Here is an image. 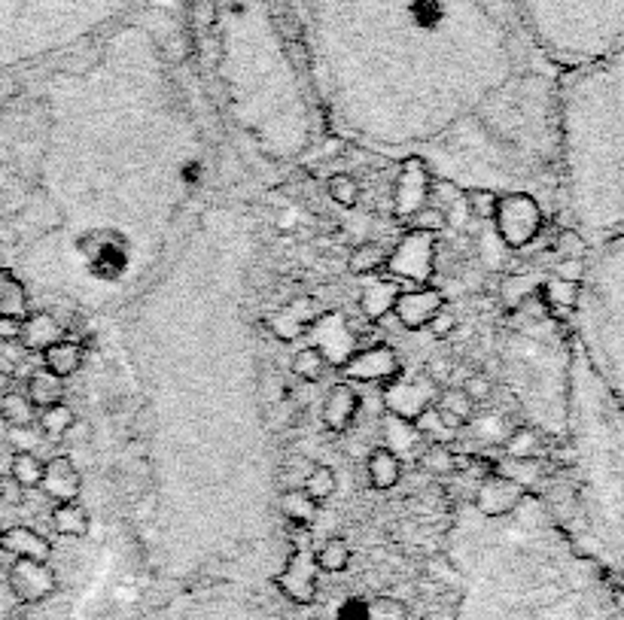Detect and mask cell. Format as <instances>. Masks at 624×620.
<instances>
[{"label":"cell","mask_w":624,"mask_h":620,"mask_svg":"<svg viewBox=\"0 0 624 620\" xmlns=\"http://www.w3.org/2000/svg\"><path fill=\"white\" fill-rule=\"evenodd\" d=\"M588 429L594 432L588 450V457H594L588 517L597 547L624 584V405L603 392V383L594 387L588 405Z\"/></svg>","instance_id":"obj_1"},{"label":"cell","mask_w":624,"mask_h":620,"mask_svg":"<svg viewBox=\"0 0 624 620\" xmlns=\"http://www.w3.org/2000/svg\"><path fill=\"white\" fill-rule=\"evenodd\" d=\"M493 225H497L500 241L509 250H524L542 234L545 213L530 192H506L497 198Z\"/></svg>","instance_id":"obj_2"},{"label":"cell","mask_w":624,"mask_h":620,"mask_svg":"<svg viewBox=\"0 0 624 620\" xmlns=\"http://www.w3.org/2000/svg\"><path fill=\"white\" fill-rule=\"evenodd\" d=\"M384 271L393 280H409L414 286H430L436 271V234L409 229L393 250L387 252Z\"/></svg>","instance_id":"obj_3"},{"label":"cell","mask_w":624,"mask_h":620,"mask_svg":"<svg viewBox=\"0 0 624 620\" xmlns=\"http://www.w3.org/2000/svg\"><path fill=\"white\" fill-rule=\"evenodd\" d=\"M342 374L348 383H378L381 389L396 378H402V359L393 347L387 344H371L362 350H353L342 359Z\"/></svg>","instance_id":"obj_4"},{"label":"cell","mask_w":624,"mask_h":620,"mask_svg":"<svg viewBox=\"0 0 624 620\" xmlns=\"http://www.w3.org/2000/svg\"><path fill=\"white\" fill-rule=\"evenodd\" d=\"M439 399V380L430 374H418V378H396L384 387V408L390 417L402 423H414L427 408L436 405Z\"/></svg>","instance_id":"obj_5"},{"label":"cell","mask_w":624,"mask_h":620,"mask_svg":"<svg viewBox=\"0 0 624 620\" xmlns=\"http://www.w3.org/2000/svg\"><path fill=\"white\" fill-rule=\"evenodd\" d=\"M432 171L427 168V162L409 159L402 162L400 177L393 186V216L402 222H409L421 207L430 204V192H432Z\"/></svg>","instance_id":"obj_6"},{"label":"cell","mask_w":624,"mask_h":620,"mask_svg":"<svg viewBox=\"0 0 624 620\" xmlns=\"http://www.w3.org/2000/svg\"><path fill=\"white\" fill-rule=\"evenodd\" d=\"M6 584H10V593L19 602L37 605V602H46L58 590V575L49 569V563L13 560L10 572H6Z\"/></svg>","instance_id":"obj_7"},{"label":"cell","mask_w":624,"mask_h":620,"mask_svg":"<svg viewBox=\"0 0 624 620\" xmlns=\"http://www.w3.org/2000/svg\"><path fill=\"white\" fill-rule=\"evenodd\" d=\"M527 496H530V490H527L524 484L490 471V475L481 477L472 505H475V511L484 514V517H502V514H512Z\"/></svg>","instance_id":"obj_8"},{"label":"cell","mask_w":624,"mask_h":620,"mask_svg":"<svg viewBox=\"0 0 624 620\" xmlns=\"http://www.w3.org/2000/svg\"><path fill=\"white\" fill-rule=\"evenodd\" d=\"M445 304H448L445 292L436 290V286H414V290H402V295L396 299L393 313L409 331H423Z\"/></svg>","instance_id":"obj_9"},{"label":"cell","mask_w":624,"mask_h":620,"mask_svg":"<svg viewBox=\"0 0 624 620\" xmlns=\"http://www.w3.org/2000/svg\"><path fill=\"white\" fill-rule=\"evenodd\" d=\"M40 490L46 493V499H52L55 505L80 499V493H83V475H80V468L74 466V459L71 457H52V459H46V466H43Z\"/></svg>","instance_id":"obj_10"},{"label":"cell","mask_w":624,"mask_h":620,"mask_svg":"<svg viewBox=\"0 0 624 620\" xmlns=\"http://www.w3.org/2000/svg\"><path fill=\"white\" fill-rule=\"evenodd\" d=\"M360 405H362V399H360V389L353 387V383H348V380L335 383L323 399V426L335 435L351 432V426L357 423Z\"/></svg>","instance_id":"obj_11"},{"label":"cell","mask_w":624,"mask_h":620,"mask_svg":"<svg viewBox=\"0 0 624 620\" xmlns=\"http://www.w3.org/2000/svg\"><path fill=\"white\" fill-rule=\"evenodd\" d=\"M0 554H10L13 560L49 563L52 541L31 527H10V529H0Z\"/></svg>","instance_id":"obj_12"},{"label":"cell","mask_w":624,"mask_h":620,"mask_svg":"<svg viewBox=\"0 0 624 620\" xmlns=\"http://www.w3.org/2000/svg\"><path fill=\"white\" fill-rule=\"evenodd\" d=\"M402 290H409V286H402L393 277H375V280H369L360 292V317H366L369 322L384 320L387 313H393L396 299L402 295Z\"/></svg>","instance_id":"obj_13"},{"label":"cell","mask_w":624,"mask_h":620,"mask_svg":"<svg viewBox=\"0 0 624 620\" xmlns=\"http://www.w3.org/2000/svg\"><path fill=\"white\" fill-rule=\"evenodd\" d=\"M317 313H320V304L314 299H308V295H302V299H292L277 317L268 320V329H272L281 340H292L305 329L314 326Z\"/></svg>","instance_id":"obj_14"},{"label":"cell","mask_w":624,"mask_h":620,"mask_svg":"<svg viewBox=\"0 0 624 620\" xmlns=\"http://www.w3.org/2000/svg\"><path fill=\"white\" fill-rule=\"evenodd\" d=\"M64 338V329L62 322H58L52 313L46 310H34L28 317L22 320V329H19V344L25 347L28 353H43L46 347H52L55 340Z\"/></svg>","instance_id":"obj_15"},{"label":"cell","mask_w":624,"mask_h":620,"mask_svg":"<svg viewBox=\"0 0 624 620\" xmlns=\"http://www.w3.org/2000/svg\"><path fill=\"white\" fill-rule=\"evenodd\" d=\"M366 475H369V484L375 487V490H393L396 484L402 480V459L400 453H393L387 448V444H381L369 453L366 459Z\"/></svg>","instance_id":"obj_16"},{"label":"cell","mask_w":624,"mask_h":620,"mask_svg":"<svg viewBox=\"0 0 624 620\" xmlns=\"http://www.w3.org/2000/svg\"><path fill=\"white\" fill-rule=\"evenodd\" d=\"M83 359H85V350H83V344H76V340H55L52 347H46L43 350V369L52 371L55 378H74L76 371L83 369Z\"/></svg>","instance_id":"obj_17"},{"label":"cell","mask_w":624,"mask_h":620,"mask_svg":"<svg viewBox=\"0 0 624 620\" xmlns=\"http://www.w3.org/2000/svg\"><path fill=\"white\" fill-rule=\"evenodd\" d=\"M0 313L13 320H25L31 313L28 286L10 268H0Z\"/></svg>","instance_id":"obj_18"},{"label":"cell","mask_w":624,"mask_h":620,"mask_svg":"<svg viewBox=\"0 0 624 620\" xmlns=\"http://www.w3.org/2000/svg\"><path fill=\"white\" fill-rule=\"evenodd\" d=\"M49 520H52V529L67 538H83V536H89V529H92V514L85 505H80V499L55 505Z\"/></svg>","instance_id":"obj_19"},{"label":"cell","mask_w":624,"mask_h":620,"mask_svg":"<svg viewBox=\"0 0 624 620\" xmlns=\"http://www.w3.org/2000/svg\"><path fill=\"white\" fill-rule=\"evenodd\" d=\"M25 396L31 399V405L37 410L58 405V401H64V380L55 378V374L46 369H40L31 374L28 383H25Z\"/></svg>","instance_id":"obj_20"},{"label":"cell","mask_w":624,"mask_h":620,"mask_svg":"<svg viewBox=\"0 0 624 620\" xmlns=\"http://www.w3.org/2000/svg\"><path fill=\"white\" fill-rule=\"evenodd\" d=\"M506 459H545V438L533 426H518V429L502 441Z\"/></svg>","instance_id":"obj_21"},{"label":"cell","mask_w":624,"mask_h":620,"mask_svg":"<svg viewBox=\"0 0 624 620\" xmlns=\"http://www.w3.org/2000/svg\"><path fill=\"white\" fill-rule=\"evenodd\" d=\"M43 462L34 450H13L10 457V480L19 490H40L43 480Z\"/></svg>","instance_id":"obj_22"},{"label":"cell","mask_w":624,"mask_h":620,"mask_svg":"<svg viewBox=\"0 0 624 620\" xmlns=\"http://www.w3.org/2000/svg\"><path fill=\"white\" fill-rule=\"evenodd\" d=\"M92 259V271L101 277H116L125 265V247L123 241L116 238H98L94 241V250L89 252Z\"/></svg>","instance_id":"obj_23"},{"label":"cell","mask_w":624,"mask_h":620,"mask_svg":"<svg viewBox=\"0 0 624 620\" xmlns=\"http://www.w3.org/2000/svg\"><path fill=\"white\" fill-rule=\"evenodd\" d=\"M0 420H4L10 429H31L37 426V408L31 405V399L25 392H10V396L0 399Z\"/></svg>","instance_id":"obj_24"},{"label":"cell","mask_w":624,"mask_h":620,"mask_svg":"<svg viewBox=\"0 0 624 620\" xmlns=\"http://www.w3.org/2000/svg\"><path fill=\"white\" fill-rule=\"evenodd\" d=\"M329 365H332V359H329L326 350L320 344L302 347V350L292 356V374H296L299 380H305V383H320V380H323Z\"/></svg>","instance_id":"obj_25"},{"label":"cell","mask_w":624,"mask_h":620,"mask_svg":"<svg viewBox=\"0 0 624 620\" xmlns=\"http://www.w3.org/2000/svg\"><path fill=\"white\" fill-rule=\"evenodd\" d=\"M411 429H414L418 438H423L427 444H448V448H451V441H457V435H461V432L451 429V426L445 423V417L439 414L436 405L423 410L418 420L411 423Z\"/></svg>","instance_id":"obj_26"},{"label":"cell","mask_w":624,"mask_h":620,"mask_svg":"<svg viewBox=\"0 0 624 620\" xmlns=\"http://www.w3.org/2000/svg\"><path fill=\"white\" fill-rule=\"evenodd\" d=\"M74 420H76V414L67 401H58V405L37 410V429L46 435L49 441H64V435L74 426Z\"/></svg>","instance_id":"obj_27"},{"label":"cell","mask_w":624,"mask_h":620,"mask_svg":"<svg viewBox=\"0 0 624 620\" xmlns=\"http://www.w3.org/2000/svg\"><path fill=\"white\" fill-rule=\"evenodd\" d=\"M418 466L436 477H448L461 471V453H454L448 444H427L418 457Z\"/></svg>","instance_id":"obj_28"},{"label":"cell","mask_w":624,"mask_h":620,"mask_svg":"<svg viewBox=\"0 0 624 620\" xmlns=\"http://www.w3.org/2000/svg\"><path fill=\"white\" fill-rule=\"evenodd\" d=\"M384 265H387V250L375 241L360 243V247H353L351 256H348V271L357 277L378 274V271H384Z\"/></svg>","instance_id":"obj_29"},{"label":"cell","mask_w":624,"mask_h":620,"mask_svg":"<svg viewBox=\"0 0 624 620\" xmlns=\"http://www.w3.org/2000/svg\"><path fill=\"white\" fill-rule=\"evenodd\" d=\"M281 508H283V517H287L292 527H311L320 505L305 493V487H299V490H287L281 496Z\"/></svg>","instance_id":"obj_30"},{"label":"cell","mask_w":624,"mask_h":620,"mask_svg":"<svg viewBox=\"0 0 624 620\" xmlns=\"http://www.w3.org/2000/svg\"><path fill=\"white\" fill-rule=\"evenodd\" d=\"M353 560V550L344 538H326L323 545H320V550L314 554V563L320 572H329V575H338L344 572Z\"/></svg>","instance_id":"obj_31"},{"label":"cell","mask_w":624,"mask_h":620,"mask_svg":"<svg viewBox=\"0 0 624 620\" xmlns=\"http://www.w3.org/2000/svg\"><path fill=\"white\" fill-rule=\"evenodd\" d=\"M305 493L314 499L317 505L329 502L335 496V487H338V477H335V468L332 466H323V462H317L314 468L305 475Z\"/></svg>","instance_id":"obj_32"},{"label":"cell","mask_w":624,"mask_h":620,"mask_svg":"<svg viewBox=\"0 0 624 620\" xmlns=\"http://www.w3.org/2000/svg\"><path fill=\"white\" fill-rule=\"evenodd\" d=\"M436 408L439 410H445V414L451 417H457L463 426L472 420V414H475V401L466 396V392L461 387H445V389H439V399H436Z\"/></svg>","instance_id":"obj_33"},{"label":"cell","mask_w":624,"mask_h":620,"mask_svg":"<svg viewBox=\"0 0 624 620\" xmlns=\"http://www.w3.org/2000/svg\"><path fill=\"white\" fill-rule=\"evenodd\" d=\"M326 192L338 207H344V211L360 204V182L357 177H351V173H332V177L326 180Z\"/></svg>","instance_id":"obj_34"},{"label":"cell","mask_w":624,"mask_h":620,"mask_svg":"<svg viewBox=\"0 0 624 620\" xmlns=\"http://www.w3.org/2000/svg\"><path fill=\"white\" fill-rule=\"evenodd\" d=\"M497 198L500 195L493 189H466L463 192V207H466V213L475 216V220H493Z\"/></svg>","instance_id":"obj_35"},{"label":"cell","mask_w":624,"mask_h":620,"mask_svg":"<svg viewBox=\"0 0 624 620\" xmlns=\"http://www.w3.org/2000/svg\"><path fill=\"white\" fill-rule=\"evenodd\" d=\"M409 229L439 234L441 229H448V213H445V211H439L436 204H427V207H421V211L414 213L411 220H409Z\"/></svg>","instance_id":"obj_36"},{"label":"cell","mask_w":624,"mask_h":620,"mask_svg":"<svg viewBox=\"0 0 624 620\" xmlns=\"http://www.w3.org/2000/svg\"><path fill=\"white\" fill-rule=\"evenodd\" d=\"M405 617H409V608H405L400 599L384 596L369 605V620H405Z\"/></svg>","instance_id":"obj_37"},{"label":"cell","mask_w":624,"mask_h":620,"mask_svg":"<svg viewBox=\"0 0 624 620\" xmlns=\"http://www.w3.org/2000/svg\"><path fill=\"white\" fill-rule=\"evenodd\" d=\"M461 389L475 401V405H481V401H488L493 396V383L488 374H470Z\"/></svg>","instance_id":"obj_38"},{"label":"cell","mask_w":624,"mask_h":620,"mask_svg":"<svg viewBox=\"0 0 624 620\" xmlns=\"http://www.w3.org/2000/svg\"><path fill=\"white\" fill-rule=\"evenodd\" d=\"M430 335L432 338H439V340H445L454 335V329H457V313L454 310H448V308H441L436 317L430 320Z\"/></svg>","instance_id":"obj_39"},{"label":"cell","mask_w":624,"mask_h":620,"mask_svg":"<svg viewBox=\"0 0 624 620\" xmlns=\"http://www.w3.org/2000/svg\"><path fill=\"white\" fill-rule=\"evenodd\" d=\"M338 620H369V602L348 599V605L338 611Z\"/></svg>","instance_id":"obj_40"},{"label":"cell","mask_w":624,"mask_h":620,"mask_svg":"<svg viewBox=\"0 0 624 620\" xmlns=\"http://www.w3.org/2000/svg\"><path fill=\"white\" fill-rule=\"evenodd\" d=\"M19 329H22V320H13V317H4V313H0V344L19 340Z\"/></svg>","instance_id":"obj_41"},{"label":"cell","mask_w":624,"mask_h":620,"mask_svg":"<svg viewBox=\"0 0 624 620\" xmlns=\"http://www.w3.org/2000/svg\"><path fill=\"white\" fill-rule=\"evenodd\" d=\"M64 0H0V13L4 10H28V6H55Z\"/></svg>","instance_id":"obj_42"},{"label":"cell","mask_w":624,"mask_h":620,"mask_svg":"<svg viewBox=\"0 0 624 620\" xmlns=\"http://www.w3.org/2000/svg\"><path fill=\"white\" fill-rule=\"evenodd\" d=\"M85 438H89V426H85L83 420H74V426L64 435V441L67 444H85Z\"/></svg>","instance_id":"obj_43"},{"label":"cell","mask_w":624,"mask_h":620,"mask_svg":"<svg viewBox=\"0 0 624 620\" xmlns=\"http://www.w3.org/2000/svg\"><path fill=\"white\" fill-rule=\"evenodd\" d=\"M13 392V374L10 371H0V399L10 396Z\"/></svg>","instance_id":"obj_44"},{"label":"cell","mask_w":624,"mask_h":620,"mask_svg":"<svg viewBox=\"0 0 624 620\" xmlns=\"http://www.w3.org/2000/svg\"><path fill=\"white\" fill-rule=\"evenodd\" d=\"M6 620H31L28 615H25V611H13V615L10 617H6Z\"/></svg>","instance_id":"obj_45"},{"label":"cell","mask_w":624,"mask_h":620,"mask_svg":"<svg viewBox=\"0 0 624 620\" xmlns=\"http://www.w3.org/2000/svg\"><path fill=\"white\" fill-rule=\"evenodd\" d=\"M4 499H6V484L0 480V502H4Z\"/></svg>","instance_id":"obj_46"}]
</instances>
